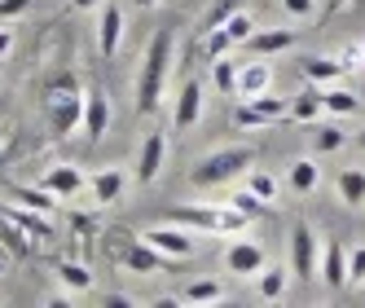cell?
I'll return each mask as SVG.
<instances>
[{"label":"cell","instance_id":"obj_1","mask_svg":"<svg viewBox=\"0 0 365 308\" xmlns=\"http://www.w3.org/2000/svg\"><path fill=\"white\" fill-rule=\"evenodd\" d=\"M172 53H176V36H172V27H159L150 36L145 53H141V71H137V111L141 115H154L163 106L168 75H172Z\"/></svg>","mask_w":365,"mask_h":308},{"label":"cell","instance_id":"obj_2","mask_svg":"<svg viewBox=\"0 0 365 308\" xmlns=\"http://www.w3.org/2000/svg\"><path fill=\"white\" fill-rule=\"evenodd\" d=\"M40 111H44V128L53 137H71L80 128V115H84V88L71 71H58L48 75L44 88H40Z\"/></svg>","mask_w":365,"mask_h":308},{"label":"cell","instance_id":"obj_3","mask_svg":"<svg viewBox=\"0 0 365 308\" xmlns=\"http://www.w3.org/2000/svg\"><path fill=\"white\" fill-rule=\"evenodd\" d=\"M251 168H255V150L251 145H225V150L202 154V159L194 163V172H190V181L198 190H216V185L238 181V176L251 172Z\"/></svg>","mask_w":365,"mask_h":308},{"label":"cell","instance_id":"obj_4","mask_svg":"<svg viewBox=\"0 0 365 308\" xmlns=\"http://www.w3.org/2000/svg\"><path fill=\"white\" fill-rule=\"evenodd\" d=\"M168 220L194 229V234H242L251 225L233 202H216V207H172Z\"/></svg>","mask_w":365,"mask_h":308},{"label":"cell","instance_id":"obj_5","mask_svg":"<svg viewBox=\"0 0 365 308\" xmlns=\"http://www.w3.org/2000/svg\"><path fill=\"white\" fill-rule=\"evenodd\" d=\"M291 115V97H273V93H259V97H242V106L233 111V128H269L277 119Z\"/></svg>","mask_w":365,"mask_h":308},{"label":"cell","instance_id":"obj_6","mask_svg":"<svg viewBox=\"0 0 365 308\" xmlns=\"http://www.w3.org/2000/svg\"><path fill=\"white\" fill-rule=\"evenodd\" d=\"M119 238V255H115V260L128 269V273H168V255H159V251H154L145 238H128V234H115Z\"/></svg>","mask_w":365,"mask_h":308},{"label":"cell","instance_id":"obj_7","mask_svg":"<svg viewBox=\"0 0 365 308\" xmlns=\"http://www.w3.org/2000/svg\"><path fill=\"white\" fill-rule=\"evenodd\" d=\"M159 255H168V260H190V255L198 251V238H194V229H185V225H159V229H145L141 234Z\"/></svg>","mask_w":365,"mask_h":308},{"label":"cell","instance_id":"obj_8","mask_svg":"<svg viewBox=\"0 0 365 308\" xmlns=\"http://www.w3.org/2000/svg\"><path fill=\"white\" fill-rule=\"evenodd\" d=\"M317 251H322V238L312 234V225L295 220L291 225V273L295 277H317Z\"/></svg>","mask_w":365,"mask_h":308},{"label":"cell","instance_id":"obj_9","mask_svg":"<svg viewBox=\"0 0 365 308\" xmlns=\"http://www.w3.org/2000/svg\"><path fill=\"white\" fill-rule=\"evenodd\" d=\"M264 265H269L264 260V247L251 242V238H238V242L225 247V273H233V277H255Z\"/></svg>","mask_w":365,"mask_h":308},{"label":"cell","instance_id":"obj_10","mask_svg":"<svg viewBox=\"0 0 365 308\" xmlns=\"http://www.w3.org/2000/svg\"><path fill=\"white\" fill-rule=\"evenodd\" d=\"M119 40H123V9L115 5V0H101V5H97V53L115 58Z\"/></svg>","mask_w":365,"mask_h":308},{"label":"cell","instance_id":"obj_11","mask_svg":"<svg viewBox=\"0 0 365 308\" xmlns=\"http://www.w3.org/2000/svg\"><path fill=\"white\" fill-rule=\"evenodd\" d=\"M5 216H9L36 247H48V242L58 238V229H53V220H48V212H31V207H22V202H14V207H5Z\"/></svg>","mask_w":365,"mask_h":308},{"label":"cell","instance_id":"obj_12","mask_svg":"<svg viewBox=\"0 0 365 308\" xmlns=\"http://www.w3.org/2000/svg\"><path fill=\"white\" fill-rule=\"evenodd\" d=\"M168 163V137L163 133H145L141 150H137V181L150 185V181H159V172Z\"/></svg>","mask_w":365,"mask_h":308},{"label":"cell","instance_id":"obj_13","mask_svg":"<svg viewBox=\"0 0 365 308\" xmlns=\"http://www.w3.org/2000/svg\"><path fill=\"white\" fill-rule=\"evenodd\" d=\"M317 273H322V282L330 291H339L348 282V251H344V242H334V238H326L322 242V251H317Z\"/></svg>","mask_w":365,"mask_h":308},{"label":"cell","instance_id":"obj_14","mask_svg":"<svg viewBox=\"0 0 365 308\" xmlns=\"http://www.w3.org/2000/svg\"><path fill=\"white\" fill-rule=\"evenodd\" d=\"M198 119H202V84L198 80H185V84H180V93H176V101H172V123L180 128V133H190Z\"/></svg>","mask_w":365,"mask_h":308},{"label":"cell","instance_id":"obj_15","mask_svg":"<svg viewBox=\"0 0 365 308\" xmlns=\"http://www.w3.org/2000/svg\"><path fill=\"white\" fill-rule=\"evenodd\" d=\"M80 128H84V137H88V141H101V137H106V128H110V101H106V93H97V88L84 93Z\"/></svg>","mask_w":365,"mask_h":308},{"label":"cell","instance_id":"obj_16","mask_svg":"<svg viewBox=\"0 0 365 308\" xmlns=\"http://www.w3.org/2000/svg\"><path fill=\"white\" fill-rule=\"evenodd\" d=\"M40 185L48 194H58V198H75V194L88 185V176H84V168H75V163H58V168H48L40 176Z\"/></svg>","mask_w":365,"mask_h":308},{"label":"cell","instance_id":"obj_17","mask_svg":"<svg viewBox=\"0 0 365 308\" xmlns=\"http://www.w3.org/2000/svg\"><path fill=\"white\" fill-rule=\"evenodd\" d=\"M286 48H295V31L291 27H273V31H251V40H247V53L251 58H277V53H286Z\"/></svg>","mask_w":365,"mask_h":308},{"label":"cell","instance_id":"obj_18","mask_svg":"<svg viewBox=\"0 0 365 308\" xmlns=\"http://www.w3.org/2000/svg\"><path fill=\"white\" fill-rule=\"evenodd\" d=\"M269 88H273V66L264 58L238 66V88H233V97H259V93H269Z\"/></svg>","mask_w":365,"mask_h":308},{"label":"cell","instance_id":"obj_19","mask_svg":"<svg viewBox=\"0 0 365 308\" xmlns=\"http://www.w3.org/2000/svg\"><path fill=\"white\" fill-rule=\"evenodd\" d=\"M93 202H101V207H110V202H119L123 198V185H128V176H123V168H101L97 176H93Z\"/></svg>","mask_w":365,"mask_h":308},{"label":"cell","instance_id":"obj_20","mask_svg":"<svg viewBox=\"0 0 365 308\" xmlns=\"http://www.w3.org/2000/svg\"><path fill=\"white\" fill-rule=\"evenodd\" d=\"M334 190H339V202L344 207H365V168H344L339 172V181H334Z\"/></svg>","mask_w":365,"mask_h":308},{"label":"cell","instance_id":"obj_21","mask_svg":"<svg viewBox=\"0 0 365 308\" xmlns=\"http://www.w3.org/2000/svg\"><path fill=\"white\" fill-rule=\"evenodd\" d=\"M286 287H291V273H286V265H264L255 273V291H259V299H282L286 295Z\"/></svg>","mask_w":365,"mask_h":308},{"label":"cell","instance_id":"obj_22","mask_svg":"<svg viewBox=\"0 0 365 308\" xmlns=\"http://www.w3.org/2000/svg\"><path fill=\"white\" fill-rule=\"evenodd\" d=\"M322 111H326L322 88L312 84V88H304V93H295V97H291V115H286V119H295V123H317V119H322Z\"/></svg>","mask_w":365,"mask_h":308},{"label":"cell","instance_id":"obj_23","mask_svg":"<svg viewBox=\"0 0 365 308\" xmlns=\"http://www.w3.org/2000/svg\"><path fill=\"white\" fill-rule=\"evenodd\" d=\"M53 277L62 282L66 291H75V295H84V291H93V273H88V265H84V260H58Z\"/></svg>","mask_w":365,"mask_h":308},{"label":"cell","instance_id":"obj_24","mask_svg":"<svg viewBox=\"0 0 365 308\" xmlns=\"http://www.w3.org/2000/svg\"><path fill=\"white\" fill-rule=\"evenodd\" d=\"M286 181H291V190H295V194H312V190H317V181H322L317 159H308V154H304V159H295V163H291V172H286Z\"/></svg>","mask_w":365,"mask_h":308},{"label":"cell","instance_id":"obj_25","mask_svg":"<svg viewBox=\"0 0 365 308\" xmlns=\"http://www.w3.org/2000/svg\"><path fill=\"white\" fill-rule=\"evenodd\" d=\"M344 58H304V75H308V84H334L339 75H344Z\"/></svg>","mask_w":365,"mask_h":308},{"label":"cell","instance_id":"obj_26","mask_svg":"<svg viewBox=\"0 0 365 308\" xmlns=\"http://www.w3.org/2000/svg\"><path fill=\"white\" fill-rule=\"evenodd\" d=\"M0 247H5L9 255H18V260H22V255H31L36 251V242L27 238V234H22V229L5 216V212H0Z\"/></svg>","mask_w":365,"mask_h":308},{"label":"cell","instance_id":"obj_27","mask_svg":"<svg viewBox=\"0 0 365 308\" xmlns=\"http://www.w3.org/2000/svg\"><path fill=\"white\" fill-rule=\"evenodd\" d=\"M14 202H22V207H31V212H53L58 194H48L44 185H14Z\"/></svg>","mask_w":365,"mask_h":308},{"label":"cell","instance_id":"obj_28","mask_svg":"<svg viewBox=\"0 0 365 308\" xmlns=\"http://www.w3.org/2000/svg\"><path fill=\"white\" fill-rule=\"evenodd\" d=\"M322 101H326L330 115H356V106H361V97L352 88H339V84H326L322 88Z\"/></svg>","mask_w":365,"mask_h":308},{"label":"cell","instance_id":"obj_29","mask_svg":"<svg viewBox=\"0 0 365 308\" xmlns=\"http://www.w3.org/2000/svg\"><path fill=\"white\" fill-rule=\"evenodd\" d=\"M176 299L180 304H216V299H225V287H220V282H212V277H202V282H190Z\"/></svg>","mask_w":365,"mask_h":308},{"label":"cell","instance_id":"obj_30","mask_svg":"<svg viewBox=\"0 0 365 308\" xmlns=\"http://www.w3.org/2000/svg\"><path fill=\"white\" fill-rule=\"evenodd\" d=\"M344 141H348V133H344L339 123H322V128H317V137H312V150H317V154H334Z\"/></svg>","mask_w":365,"mask_h":308},{"label":"cell","instance_id":"obj_31","mask_svg":"<svg viewBox=\"0 0 365 308\" xmlns=\"http://www.w3.org/2000/svg\"><path fill=\"white\" fill-rule=\"evenodd\" d=\"M220 27L233 36V44H247V40H251V31H255V18H251L247 9H238V14H229Z\"/></svg>","mask_w":365,"mask_h":308},{"label":"cell","instance_id":"obj_32","mask_svg":"<svg viewBox=\"0 0 365 308\" xmlns=\"http://www.w3.org/2000/svg\"><path fill=\"white\" fill-rule=\"evenodd\" d=\"M247 190L259 198V202H264V207H269V202L277 198V176H269V172H259V168H251V181H247Z\"/></svg>","mask_w":365,"mask_h":308},{"label":"cell","instance_id":"obj_33","mask_svg":"<svg viewBox=\"0 0 365 308\" xmlns=\"http://www.w3.org/2000/svg\"><path fill=\"white\" fill-rule=\"evenodd\" d=\"M216 88L225 93V97H233V88H238V62H229V58H216Z\"/></svg>","mask_w":365,"mask_h":308},{"label":"cell","instance_id":"obj_34","mask_svg":"<svg viewBox=\"0 0 365 308\" xmlns=\"http://www.w3.org/2000/svg\"><path fill=\"white\" fill-rule=\"evenodd\" d=\"M202 48H207V58L216 62V58H225L229 48H233V36H229L225 27H207V44H202Z\"/></svg>","mask_w":365,"mask_h":308},{"label":"cell","instance_id":"obj_35","mask_svg":"<svg viewBox=\"0 0 365 308\" xmlns=\"http://www.w3.org/2000/svg\"><path fill=\"white\" fill-rule=\"evenodd\" d=\"M242 9V0H212V9H207V27H220V22L229 14H238Z\"/></svg>","mask_w":365,"mask_h":308},{"label":"cell","instance_id":"obj_36","mask_svg":"<svg viewBox=\"0 0 365 308\" xmlns=\"http://www.w3.org/2000/svg\"><path fill=\"white\" fill-rule=\"evenodd\" d=\"M229 202H233V207H238V212H242L247 220H251V216H259V212H264V202H259V198H255L251 190H238V194H233Z\"/></svg>","mask_w":365,"mask_h":308},{"label":"cell","instance_id":"obj_37","mask_svg":"<svg viewBox=\"0 0 365 308\" xmlns=\"http://www.w3.org/2000/svg\"><path fill=\"white\" fill-rule=\"evenodd\" d=\"M348 282H365V247L348 251Z\"/></svg>","mask_w":365,"mask_h":308},{"label":"cell","instance_id":"obj_38","mask_svg":"<svg viewBox=\"0 0 365 308\" xmlns=\"http://www.w3.org/2000/svg\"><path fill=\"white\" fill-rule=\"evenodd\" d=\"M31 9V0H0V22H14Z\"/></svg>","mask_w":365,"mask_h":308},{"label":"cell","instance_id":"obj_39","mask_svg":"<svg viewBox=\"0 0 365 308\" xmlns=\"http://www.w3.org/2000/svg\"><path fill=\"white\" fill-rule=\"evenodd\" d=\"M282 9L291 18H312L317 14V0H282Z\"/></svg>","mask_w":365,"mask_h":308},{"label":"cell","instance_id":"obj_40","mask_svg":"<svg viewBox=\"0 0 365 308\" xmlns=\"http://www.w3.org/2000/svg\"><path fill=\"white\" fill-rule=\"evenodd\" d=\"M9 48H14V31H9V22L0 27V58H9Z\"/></svg>","mask_w":365,"mask_h":308},{"label":"cell","instance_id":"obj_41","mask_svg":"<svg viewBox=\"0 0 365 308\" xmlns=\"http://www.w3.org/2000/svg\"><path fill=\"white\" fill-rule=\"evenodd\" d=\"M128 304H133L128 295H106V308H128Z\"/></svg>","mask_w":365,"mask_h":308},{"label":"cell","instance_id":"obj_42","mask_svg":"<svg viewBox=\"0 0 365 308\" xmlns=\"http://www.w3.org/2000/svg\"><path fill=\"white\" fill-rule=\"evenodd\" d=\"M101 0H75V9H97Z\"/></svg>","mask_w":365,"mask_h":308},{"label":"cell","instance_id":"obj_43","mask_svg":"<svg viewBox=\"0 0 365 308\" xmlns=\"http://www.w3.org/2000/svg\"><path fill=\"white\" fill-rule=\"evenodd\" d=\"M133 5H137V9H154V5H159V0H133Z\"/></svg>","mask_w":365,"mask_h":308},{"label":"cell","instance_id":"obj_44","mask_svg":"<svg viewBox=\"0 0 365 308\" xmlns=\"http://www.w3.org/2000/svg\"><path fill=\"white\" fill-rule=\"evenodd\" d=\"M5 265H9V251H5V247H0V273H5Z\"/></svg>","mask_w":365,"mask_h":308},{"label":"cell","instance_id":"obj_45","mask_svg":"<svg viewBox=\"0 0 365 308\" xmlns=\"http://www.w3.org/2000/svg\"><path fill=\"white\" fill-rule=\"evenodd\" d=\"M356 145H361V150H365V128H361V133H356Z\"/></svg>","mask_w":365,"mask_h":308},{"label":"cell","instance_id":"obj_46","mask_svg":"<svg viewBox=\"0 0 365 308\" xmlns=\"http://www.w3.org/2000/svg\"><path fill=\"white\" fill-rule=\"evenodd\" d=\"M348 5V0H330V9H344Z\"/></svg>","mask_w":365,"mask_h":308}]
</instances>
